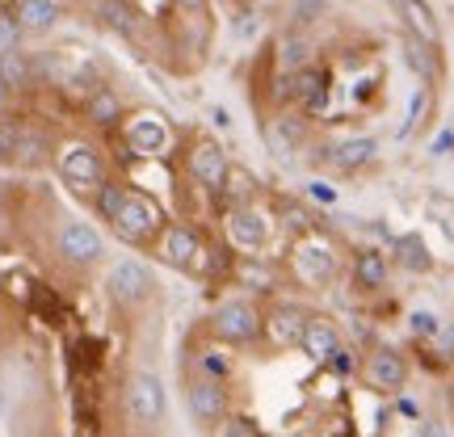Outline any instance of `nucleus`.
I'll list each match as a JSON object with an SVG mask.
<instances>
[{
	"mask_svg": "<svg viewBox=\"0 0 454 437\" xmlns=\"http://www.w3.org/2000/svg\"><path fill=\"white\" fill-rule=\"evenodd\" d=\"M101 211H106V219H114V227L127 240H147L164 219L152 198H144L139 190H127V185H110V181L101 185Z\"/></svg>",
	"mask_w": 454,
	"mask_h": 437,
	"instance_id": "1",
	"label": "nucleus"
},
{
	"mask_svg": "<svg viewBox=\"0 0 454 437\" xmlns=\"http://www.w3.org/2000/svg\"><path fill=\"white\" fill-rule=\"evenodd\" d=\"M164 408H168L164 383L156 378V374L139 371V374H135V378L127 383V412L135 417V425H144V429L160 425V421H164Z\"/></svg>",
	"mask_w": 454,
	"mask_h": 437,
	"instance_id": "2",
	"label": "nucleus"
},
{
	"mask_svg": "<svg viewBox=\"0 0 454 437\" xmlns=\"http://www.w3.org/2000/svg\"><path fill=\"white\" fill-rule=\"evenodd\" d=\"M110 294L122 303V308H135V303H144L147 294H152V269H147L144 261H135V257H127V261H118L110 269Z\"/></svg>",
	"mask_w": 454,
	"mask_h": 437,
	"instance_id": "3",
	"label": "nucleus"
},
{
	"mask_svg": "<svg viewBox=\"0 0 454 437\" xmlns=\"http://www.w3.org/2000/svg\"><path fill=\"white\" fill-rule=\"evenodd\" d=\"M59 253H64L72 265H93V261L106 253V236H101L93 223L84 219H67L59 227Z\"/></svg>",
	"mask_w": 454,
	"mask_h": 437,
	"instance_id": "4",
	"label": "nucleus"
},
{
	"mask_svg": "<svg viewBox=\"0 0 454 437\" xmlns=\"http://www.w3.org/2000/svg\"><path fill=\"white\" fill-rule=\"evenodd\" d=\"M215 332L223 340H253L261 332V316L248 299H227L223 308L215 311Z\"/></svg>",
	"mask_w": 454,
	"mask_h": 437,
	"instance_id": "5",
	"label": "nucleus"
},
{
	"mask_svg": "<svg viewBox=\"0 0 454 437\" xmlns=\"http://www.w3.org/2000/svg\"><path fill=\"white\" fill-rule=\"evenodd\" d=\"M294 274L303 277L308 286H325L328 277L337 274V253L320 240H303L294 248Z\"/></svg>",
	"mask_w": 454,
	"mask_h": 437,
	"instance_id": "6",
	"label": "nucleus"
},
{
	"mask_svg": "<svg viewBox=\"0 0 454 437\" xmlns=\"http://www.w3.org/2000/svg\"><path fill=\"white\" fill-rule=\"evenodd\" d=\"M185 404L198 425H215L227 412V391L219 387V378H194V387L185 391Z\"/></svg>",
	"mask_w": 454,
	"mask_h": 437,
	"instance_id": "7",
	"label": "nucleus"
},
{
	"mask_svg": "<svg viewBox=\"0 0 454 437\" xmlns=\"http://www.w3.org/2000/svg\"><path fill=\"white\" fill-rule=\"evenodd\" d=\"M227 156L223 147L211 144V139H202V144H194V152H190V173H194L198 185H207V190H223L227 181Z\"/></svg>",
	"mask_w": 454,
	"mask_h": 437,
	"instance_id": "8",
	"label": "nucleus"
},
{
	"mask_svg": "<svg viewBox=\"0 0 454 437\" xmlns=\"http://www.w3.org/2000/svg\"><path fill=\"white\" fill-rule=\"evenodd\" d=\"M227 236H231V244H240V248H261L265 244V236H270V223H265V215L253 211V207H231V215H227Z\"/></svg>",
	"mask_w": 454,
	"mask_h": 437,
	"instance_id": "9",
	"label": "nucleus"
},
{
	"mask_svg": "<svg viewBox=\"0 0 454 437\" xmlns=\"http://www.w3.org/2000/svg\"><path fill=\"white\" fill-rule=\"evenodd\" d=\"M59 173H64V181H72V185H98L101 181V156L93 152V147H84V144H72L59 156Z\"/></svg>",
	"mask_w": 454,
	"mask_h": 437,
	"instance_id": "10",
	"label": "nucleus"
},
{
	"mask_svg": "<svg viewBox=\"0 0 454 437\" xmlns=\"http://www.w3.org/2000/svg\"><path fill=\"white\" fill-rule=\"evenodd\" d=\"M127 144L135 156H160L164 147H168V127H164V118H156V113L135 118L127 127Z\"/></svg>",
	"mask_w": 454,
	"mask_h": 437,
	"instance_id": "11",
	"label": "nucleus"
},
{
	"mask_svg": "<svg viewBox=\"0 0 454 437\" xmlns=\"http://www.w3.org/2000/svg\"><path fill=\"white\" fill-rule=\"evenodd\" d=\"M366 378H371L374 391H400L408 378V366L400 354H391V349H379V354L366 362Z\"/></svg>",
	"mask_w": 454,
	"mask_h": 437,
	"instance_id": "12",
	"label": "nucleus"
},
{
	"mask_svg": "<svg viewBox=\"0 0 454 437\" xmlns=\"http://www.w3.org/2000/svg\"><path fill=\"white\" fill-rule=\"evenodd\" d=\"M374 152H379V147H374V139L357 135V139H340V144H333L325 160L333 164V168H340V173H357L362 164L374 160Z\"/></svg>",
	"mask_w": 454,
	"mask_h": 437,
	"instance_id": "13",
	"label": "nucleus"
},
{
	"mask_svg": "<svg viewBox=\"0 0 454 437\" xmlns=\"http://www.w3.org/2000/svg\"><path fill=\"white\" fill-rule=\"evenodd\" d=\"M299 345H303V354H308L311 362H333V354L340 349L337 328L328 324V320H308V324H303V337H299Z\"/></svg>",
	"mask_w": 454,
	"mask_h": 437,
	"instance_id": "14",
	"label": "nucleus"
},
{
	"mask_svg": "<svg viewBox=\"0 0 454 437\" xmlns=\"http://www.w3.org/2000/svg\"><path fill=\"white\" fill-rule=\"evenodd\" d=\"M198 257H202V244L190 227H168V236H164V261L168 265H177V269H194Z\"/></svg>",
	"mask_w": 454,
	"mask_h": 437,
	"instance_id": "15",
	"label": "nucleus"
},
{
	"mask_svg": "<svg viewBox=\"0 0 454 437\" xmlns=\"http://www.w3.org/2000/svg\"><path fill=\"white\" fill-rule=\"evenodd\" d=\"M400 4V13H404L408 30L417 34L421 43H429V47H438V17H434V9L425 4V0H395Z\"/></svg>",
	"mask_w": 454,
	"mask_h": 437,
	"instance_id": "16",
	"label": "nucleus"
},
{
	"mask_svg": "<svg viewBox=\"0 0 454 437\" xmlns=\"http://www.w3.org/2000/svg\"><path fill=\"white\" fill-rule=\"evenodd\" d=\"M286 98L308 101V105H325V98H328L325 72H316V67H299L291 81H286Z\"/></svg>",
	"mask_w": 454,
	"mask_h": 437,
	"instance_id": "17",
	"label": "nucleus"
},
{
	"mask_svg": "<svg viewBox=\"0 0 454 437\" xmlns=\"http://www.w3.org/2000/svg\"><path fill=\"white\" fill-rule=\"evenodd\" d=\"M55 21H59L55 0H21V9H17V26L26 34H47Z\"/></svg>",
	"mask_w": 454,
	"mask_h": 437,
	"instance_id": "18",
	"label": "nucleus"
},
{
	"mask_svg": "<svg viewBox=\"0 0 454 437\" xmlns=\"http://www.w3.org/2000/svg\"><path fill=\"white\" fill-rule=\"evenodd\" d=\"M395 261L404 265L408 274H429L434 269V257H429V248H425V240L417 231H408V236L395 240Z\"/></svg>",
	"mask_w": 454,
	"mask_h": 437,
	"instance_id": "19",
	"label": "nucleus"
},
{
	"mask_svg": "<svg viewBox=\"0 0 454 437\" xmlns=\"http://www.w3.org/2000/svg\"><path fill=\"white\" fill-rule=\"evenodd\" d=\"M354 277H357V286H366V291H374V286H383V282H387V257H383V253H374V248H366V253H357Z\"/></svg>",
	"mask_w": 454,
	"mask_h": 437,
	"instance_id": "20",
	"label": "nucleus"
},
{
	"mask_svg": "<svg viewBox=\"0 0 454 437\" xmlns=\"http://www.w3.org/2000/svg\"><path fill=\"white\" fill-rule=\"evenodd\" d=\"M404 64L421 76V81H434V47L429 43H421L417 34H408L404 38Z\"/></svg>",
	"mask_w": 454,
	"mask_h": 437,
	"instance_id": "21",
	"label": "nucleus"
},
{
	"mask_svg": "<svg viewBox=\"0 0 454 437\" xmlns=\"http://www.w3.org/2000/svg\"><path fill=\"white\" fill-rule=\"evenodd\" d=\"M30 81V64H26V55L17 47L0 51V84L4 89H21V84Z\"/></svg>",
	"mask_w": 454,
	"mask_h": 437,
	"instance_id": "22",
	"label": "nucleus"
},
{
	"mask_svg": "<svg viewBox=\"0 0 454 437\" xmlns=\"http://www.w3.org/2000/svg\"><path fill=\"white\" fill-rule=\"evenodd\" d=\"M303 324H308V320H303V316H299L294 308H282V311H274V320H270V332H274L282 345H291V340L303 337Z\"/></svg>",
	"mask_w": 454,
	"mask_h": 437,
	"instance_id": "23",
	"label": "nucleus"
},
{
	"mask_svg": "<svg viewBox=\"0 0 454 437\" xmlns=\"http://www.w3.org/2000/svg\"><path fill=\"white\" fill-rule=\"evenodd\" d=\"M101 17H106V21H110V30H118V34H135V30H139L135 9H130L127 0H101Z\"/></svg>",
	"mask_w": 454,
	"mask_h": 437,
	"instance_id": "24",
	"label": "nucleus"
},
{
	"mask_svg": "<svg viewBox=\"0 0 454 437\" xmlns=\"http://www.w3.org/2000/svg\"><path fill=\"white\" fill-rule=\"evenodd\" d=\"M303 118H278V127H274V147L286 156V152H294V147L303 144Z\"/></svg>",
	"mask_w": 454,
	"mask_h": 437,
	"instance_id": "25",
	"label": "nucleus"
},
{
	"mask_svg": "<svg viewBox=\"0 0 454 437\" xmlns=\"http://www.w3.org/2000/svg\"><path fill=\"white\" fill-rule=\"evenodd\" d=\"M89 113H93L98 122H118V113H122V105H118V98H114L110 89H98V93L89 98Z\"/></svg>",
	"mask_w": 454,
	"mask_h": 437,
	"instance_id": "26",
	"label": "nucleus"
},
{
	"mask_svg": "<svg viewBox=\"0 0 454 437\" xmlns=\"http://www.w3.org/2000/svg\"><path fill=\"white\" fill-rule=\"evenodd\" d=\"M425 110H429V84H421V89L412 93V105H408V118H404V127H400V139H408L412 130L421 127Z\"/></svg>",
	"mask_w": 454,
	"mask_h": 437,
	"instance_id": "27",
	"label": "nucleus"
},
{
	"mask_svg": "<svg viewBox=\"0 0 454 437\" xmlns=\"http://www.w3.org/2000/svg\"><path fill=\"white\" fill-rule=\"evenodd\" d=\"M227 194H231V202L236 207H248V198H253V177L244 173V168H227Z\"/></svg>",
	"mask_w": 454,
	"mask_h": 437,
	"instance_id": "28",
	"label": "nucleus"
},
{
	"mask_svg": "<svg viewBox=\"0 0 454 437\" xmlns=\"http://www.w3.org/2000/svg\"><path fill=\"white\" fill-rule=\"evenodd\" d=\"M240 277L248 282V286H257V291H270V286H274V274H270L265 265H257V261L240 265Z\"/></svg>",
	"mask_w": 454,
	"mask_h": 437,
	"instance_id": "29",
	"label": "nucleus"
},
{
	"mask_svg": "<svg viewBox=\"0 0 454 437\" xmlns=\"http://www.w3.org/2000/svg\"><path fill=\"white\" fill-rule=\"evenodd\" d=\"M308 64V43L303 38H286V47H282V67H299Z\"/></svg>",
	"mask_w": 454,
	"mask_h": 437,
	"instance_id": "30",
	"label": "nucleus"
},
{
	"mask_svg": "<svg viewBox=\"0 0 454 437\" xmlns=\"http://www.w3.org/2000/svg\"><path fill=\"white\" fill-rule=\"evenodd\" d=\"M408 328H412V332H417V337H438V316H434V311H412V316H408Z\"/></svg>",
	"mask_w": 454,
	"mask_h": 437,
	"instance_id": "31",
	"label": "nucleus"
},
{
	"mask_svg": "<svg viewBox=\"0 0 454 437\" xmlns=\"http://www.w3.org/2000/svg\"><path fill=\"white\" fill-rule=\"evenodd\" d=\"M198 366L211 374V378H227V374H231V362H227V357H219V354H211V349H202Z\"/></svg>",
	"mask_w": 454,
	"mask_h": 437,
	"instance_id": "32",
	"label": "nucleus"
},
{
	"mask_svg": "<svg viewBox=\"0 0 454 437\" xmlns=\"http://www.w3.org/2000/svg\"><path fill=\"white\" fill-rule=\"evenodd\" d=\"M223 437H261V433H257V425L248 421V417H236V421H227Z\"/></svg>",
	"mask_w": 454,
	"mask_h": 437,
	"instance_id": "33",
	"label": "nucleus"
},
{
	"mask_svg": "<svg viewBox=\"0 0 454 437\" xmlns=\"http://www.w3.org/2000/svg\"><path fill=\"white\" fill-rule=\"evenodd\" d=\"M320 9H325V0H299V4H294V21H303V26H308V21H316Z\"/></svg>",
	"mask_w": 454,
	"mask_h": 437,
	"instance_id": "34",
	"label": "nucleus"
},
{
	"mask_svg": "<svg viewBox=\"0 0 454 437\" xmlns=\"http://www.w3.org/2000/svg\"><path fill=\"white\" fill-rule=\"evenodd\" d=\"M257 34V13H240V21H236V38H253Z\"/></svg>",
	"mask_w": 454,
	"mask_h": 437,
	"instance_id": "35",
	"label": "nucleus"
},
{
	"mask_svg": "<svg viewBox=\"0 0 454 437\" xmlns=\"http://www.w3.org/2000/svg\"><path fill=\"white\" fill-rule=\"evenodd\" d=\"M13 144H17V135L9 127H0V164L9 160V156H13Z\"/></svg>",
	"mask_w": 454,
	"mask_h": 437,
	"instance_id": "36",
	"label": "nucleus"
},
{
	"mask_svg": "<svg viewBox=\"0 0 454 437\" xmlns=\"http://www.w3.org/2000/svg\"><path fill=\"white\" fill-rule=\"evenodd\" d=\"M450 147H454V130H442L434 139V156H450Z\"/></svg>",
	"mask_w": 454,
	"mask_h": 437,
	"instance_id": "37",
	"label": "nucleus"
},
{
	"mask_svg": "<svg viewBox=\"0 0 454 437\" xmlns=\"http://www.w3.org/2000/svg\"><path fill=\"white\" fill-rule=\"evenodd\" d=\"M311 198H320V202H337V190H328L325 181H311Z\"/></svg>",
	"mask_w": 454,
	"mask_h": 437,
	"instance_id": "38",
	"label": "nucleus"
},
{
	"mask_svg": "<svg viewBox=\"0 0 454 437\" xmlns=\"http://www.w3.org/2000/svg\"><path fill=\"white\" fill-rule=\"evenodd\" d=\"M13 47V21L9 17H0V51Z\"/></svg>",
	"mask_w": 454,
	"mask_h": 437,
	"instance_id": "39",
	"label": "nucleus"
},
{
	"mask_svg": "<svg viewBox=\"0 0 454 437\" xmlns=\"http://www.w3.org/2000/svg\"><path fill=\"white\" fill-rule=\"evenodd\" d=\"M181 13H207V0H173Z\"/></svg>",
	"mask_w": 454,
	"mask_h": 437,
	"instance_id": "40",
	"label": "nucleus"
},
{
	"mask_svg": "<svg viewBox=\"0 0 454 437\" xmlns=\"http://www.w3.org/2000/svg\"><path fill=\"white\" fill-rule=\"evenodd\" d=\"M421 437H446V429H442V421H425L421 425Z\"/></svg>",
	"mask_w": 454,
	"mask_h": 437,
	"instance_id": "41",
	"label": "nucleus"
},
{
	"mask_svg": "<svg viewBox=\"0 0 454 437\" xmlns=\"http://www.w3.org/2000/svg\"><path fill=\"white\" fill-rule=\"evenodd\" d=\"M333 366H337V371L345 374L349 366H354V362H349V354H345V349H337V354H333Z\"/></svg>",
	"mask_w": 454,
	"mask_h": 437,
	"instance_id": "42",
	"label": "nucleus"
},
{
	"mask_svg": "<svg viewBox=\"0 0 454 437\" xmlns=\"http://www.w3.org/2000/svg\"><path fill=\"white\" fill-rule=\"evenodd\" d=\"M4 98H9V89H4V84H0V110H4Z\"/></svg>",
	"mask_w": 454,
	"mask_h": 437,
	"instance_id": "43",
	"label": "nucleus"
}]
</instances>
